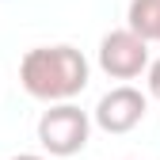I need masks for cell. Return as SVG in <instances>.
I'll return each mask as SVG.
<instances>
[{
  "instance_id": "cell-7",
  "label": "cell",
  "mask_w": 160,
  "mask_h": 160,
  "mask_svg": "<svg viewBox=\"0 0 160 160\" xmlns=\"http://www.w3.org/2000/svg\"><path fill=\"white\" fill-rule=\"evenodd\" d=\"M8 160H46V156H38V152H15V156H8Z\"/></svg>"
},
{
  "instance_id": "cell-5",
  "label": "cell",
  "mask_w": 160,
  "mask_h": 160,
  "mask_svg": "<svg viewBox=\"0 0 160 160\" xmlns=\"http://www.w3.org/2000/svg\"><path fill=\"white\" fill-rule=\"evenodd\" d=\"M126 31H133L141 42H160V0H130Z\"/></svg>"
},
{
  "instance_id": "cell-2",
  "label": "cell",
  "mask_w": 160,
  "mask_h": 160,
  "mask_svg": "<svg viewBox=\"0 0 160 160\" xmlns=\"http://www.w3.org/2000/svg\"><path fill=\"white\" fill-rule=\"evenodd\" d=\"M92 137V114L76 103H50L38 118V145L50 156H76Z\"/></svg>"
},
{
  "instance_id": "cell-4",
  "label": "cell",
  "mask_w": 160,
  "mask_h": 160,
  "mask_svg": "<svg viewBox=\"0 0 160 160\" xmlns=\"http://www.w3.org/2000/svg\"><path fill=\"white\" fill-rule=\"evenodd\" d=\"M99 69L111 80H137L149 69V42H141L126 27L107 31L99 38Z\"/></svg>"
},
{
  "instance_id": "cell-6",
  "label": "cell",
  "mask_w": 160,
  "mask_h": 160,
  "mask_svg": "<svg viewBox=\"0 0 160 160\" xmlns=\"http://www.w3.org/2000/svg\"><path fill=\"white\" fill-rule=\"evenodd\" d=\"M145 88H149L152 99H160V57L149 61V69H145Z\"/></svg>"
},
{
  "instance_id": "cell-3",
  "label": "cell",
  "mask_w": 160,
  "mask_h": 160,
  "mask_svg": "<svg viewBox=\"0 0 160 160\" xmlns=\"http://www.w3.org/2000/svg\"><path fill=\"white\" fill-rule=\"evenodd\" d=\"M145 114H149V95L133 84H118L95 103L92 122L103 133H130L145 122Z\"/></svg>"
},
{
  "instance_id": "cell-1",
  "label": "cell",
  "mask_w": 160,
  "mask_h": 160,
  "mask_svg": "<svg viewBox=\"0 0 160 160\" xmlns=\"http://www.w3.org/2000/svg\"><path fill=\"white\" fill-rule=\"evenodd\" d=\"M92 65L76 46H34L19 61V84L31 99L42 103H72L88 88Z\"/></svg>"
}]
</instances>
